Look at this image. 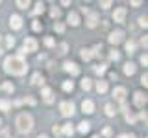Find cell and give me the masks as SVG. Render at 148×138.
<instances>
[{
    "mask_svg": "<svg viewBox=\"0 0 148 138\" xmlns=\"http://www.w3.org/2000/svg\"><path fill=\"white\" fill-rule=\"evenodd\" d=\"M80 55H82V59H83V61H89V59L92 57V52H91V50H89V48H83Z\"/></svg>",
    "mask_w": 148,
    "mask_h": 138,
    "instance_id": "obj_19",
    "label": "cell"
},
{
    "mask_svg": "<svg viewBox=\"0 0 148 138\" xmlns=\"http://www.w3.org/2000/svg\"><path fill=\"white\" fill-rule=\"evenodd\" d=\"M92 138H100V136H92Z\"/></svg>",
    "mask_w": 148,
    "mask_h": 138,
    "instance_id": "obj_49",
    "label": "cell"
},
{
    "mask_svg": "<svg viewBox=\"0 0 148 138\" xmlns=\"http://www.w3.org/2000/svg\"><path fill=\"white\" fill-rule=\"evenodd\" d=\"M72 89H74V83H72V81H65V83H63V90H65V92H71Z\"/></svg>",
    "mask_w": 148,
    "mask_h": 138,
    "instance_id": "obj_26",
    "label": "cell"
},
{
    "mask_svg": "<svg viewBox=\"0 0 148 138\" xmlns=\"http://www.w3.org/2000/svg\"><path fill=\"white\" fill-rule=\"evenodd\" d=\"M67 20H69V24H71V26H78V24H80V17H78V13H74V11L69 13Z\"/></svg>",
    "mask_w": 148,
    "mask_h": 138,
    "instance_id": "obj_13",
    "label": "cell"
},
{
    "mask_svg": "<svg viewBox=\"0 0 148 138\" xmlns=\"http://www.w3.org/2000/svg\"><path fill=\"white\" fill-rule=\"evenodd\" d=\"M45 11V4L43 2H37V6L34 9V15H39V13H43Z\"/></svg>",
    "mask_w": 148,
    "mask_h": 138,
    "instance_id": "obj_24",
    "label": "cell"
},
{
    "mask_svg": "<svg viewBox=\"0 0 148 138\" xmlns=\"http://www.w3.org/2000/svg\"><path fill=\"white\" fill-rule=\"evenodd\" d=\"M113 96L117 101H122L124 103V98H126V89L124 87H117V89H113Z\"/></svg>",
    "mask_w": 148,
    "mask_h": 138,
    "instance_id": "obj_9",
    "label": "cell"
},
{
    "mask_svg": "<svg viewBox=\"0 0 148 138\" xmlns=\"http://www.w3.org/2000/svg\"><path fill=\"white\" fill-rule=\"evenodd\" d=\"M4 68H6V72L13 74V76H22V74H26V70H28L24 59H22L21 55L6 57V61H4Z\"/></svg>",
    "mask_w": 148,
    "mask_h": 138,
    "instance_id": "obj_1",
    "label": "cell"
},
{
    "mask_svg": "<svg viewBox=\"0 0 148 138\" xmlns=\"http://www.w3.org/2000/svg\"><path fill=\"white\" fill-rule=\"evenodd\" d=\"M113 18H115V22L122 24V22L126 20V7H117L115 13H113Z\"/></svg>",
    "mask_w": 148,
    "mask_h": 138,
    "instance_id": "obj_4",
    "label": "cell"
},
{
    "mask_svg": "<svg viewBox=\"0 0 148 138\" xmlns=\"http://www.w3.org/2000/svg\"><path fill=\"white\" fill-rule=\"evenodd\" d=\"M126 52H128L130 55L135 52V43H133V41H128V43H126Z\"/></svg>",
    "mask_w": 148,
    "mask_h": 138,
    "instance_id": "obj_23",
    "label": "cell"
},
{
    "mask_svg": "<svg viewBox=\"0 0 148 138\" xmlns=\"http://www.w3.org/2000/svg\"><path fill=\"white\" fill-rule=\"evenodd\" d=\"M22 101H26V103H30V105H35V99L34 98H24Z\"/></svg>",
    "mask_w": 148,
    "mask_h": 138,
    "instance_id": "obj_43",
    "label": "cell"
},
{
    "mask_svg": "<svg viewBox=\"0 0 148 138\" xmlns=\"http://www.w3.org/2000/svg\"><path fill=\"white\" fill-rule=\"evenodd\" d=\"M95 72L102 76V74H106V64H98V66H95Z\"/></svg>",
    "mask_w": 148,
    "mask_h": 138,
    "instance_id": "obj_28",
    "label": "cell"
},
{
    "mask_svg": "<svg viewBox=\"0 0 148 138\" xmlns=\"http://www.w3.org/2000/svg\"><path fill=\"white\" fill-rule=\"evenodd\" d=\"M87 28H95L96 24H98V15L96 13H89V18H87Z\"/></svg>",
    "mask_w": 148,
    "mask_h": 138,
    "instance_id": "obj_14",
    "label": "cell"
},
{
    "mask_svg": "<svg viewBox=\"0 0 148 138\" xmlns=\"http://www.w3.org/2000/svg\"><path fill=\"white\" fill-rule=\"evenodd\" d=\"M52 131H54V135H61V129H59L58 125H54V129H52Z\"/></svg>",
    "mask_w": 148,
    "mask_h": 138,
    "instance_id": "obj_44",
    "label": "cell"
},
{
    "mask_svg": "<svg viewBox=\"0 0 148 138\" xmlns=\"http://www.w3.org/2000/svg\"><path fill=\"white\" fill-rule=\"evenodd\" d=\"M139 24H141L143 28H146V24H148V22H146V17H141V18H139Z\"/></svg>",
    "mask_w": 148,
    "mask_h": 138,
    "instance_id": "obj_38",
    "label": "cell"
},
{
    "mask_svg": "<svg viewBox=\"0 0 148 138\" xmlns=\"http://www.w3.org/2000/svg\"><path fill=\"white\" fill-rule=\"evenodd\" d=\"M141 64H145V66L148 64V57H146V53H145V55H141Z\"/></svg>",
    "mask_w": 148,
    "mask_h": 138,
    "instance_id": "obj_40",
    "label": "cell"
},
{
    "mask_svg": "<svg viewBox=\"0 0 148 138\" xmlns=\"http://www.w3.org/2000/svg\"><path fill=\"white\" fill-rule=\"evenodd\" d=\"M58 50H59V52H58L59 55H63V53H67V44H65V43H63V44H59V48H58Z\"/></svg>",
    "mask_w": 148,
    "mask_h": 138,
    "instance_id": "obj_34",
    "label": "cell"
},
{
    "mask_svg": "<svg viewBox=\"0 0 148 138\" xmlns=\"http://www.w3.org/2000/svg\"><path fill=\"white\" fill-rule=\"evenodd\" d=\"M109 6H111V2H109V0H108V2H102V4H100V7H102V9H108Z\"/></svg>",
    "mask_w": 148,
    "mask_h": 138,
    "instance_id": "obj_42",
    "label": "cell"
},
{
    "mask_svg": "<svg viewBox=\"0 0 148 138\" xmlns=\"http://www.w3.org/2000/svg\"><path fill=\"white\" fill-rule=\"evenodd\" d=\"M17 6L21 9H26V7H30V2L28 0H17Z\"/></svg>",
    "mask_w": 148,
    "mask_h": 138,
    "instance_id": "obj_27",
    "label": "cell"
},
{
    "mask_svg": "<svg viewBox=\"0 0 148 138\" xmlns=\"http://www.w3.org/2000/svg\"><path fill=\"white\" fill-rule=\"evenodd\" d=\"M78 131L83 133V135H85V133H89V131H91V123H89V122H82L80 125H78Z\"/></svg>",
    "mask_w": 148,
    "mask_h": 138,
    "instance_id": "obj_18",
    "label": "cell"
},
{
    "mask_svg": "<svg viewBox=\"0 0 148 138\" xmlns=\"http://www.w3.org/2000/svg\"><path fill=\"white\" fill-rule=\"evenodd\" d=\"M122 39H124V31H113V33L109 35V43L111 44H119V43H122Z\"/></svg>",
    "mask_w": 148,
    "mask_h": 138,
    "instance_id": "obj_7",
    "label": "cell"
},
{
    "mask_svg": "<svg viewBox=\"0 0 148 138\" xmlns=\"http://www.w3.org/2000/svg\"><path fill=\"white\" fill-rule=\"evenodd\" d=\"M139 118H141V120H145V122H146V112H141V114H139Z\"/></svg>",
    "mask_w": 148,
    "mask_h": 138,
    "instance_id": "obj_47",
    "label": "cell"
},
{
    "mask_svg": "<svg viewBox=\"0 0 148 138\" xmlns=\"http://www.w3.org/2000/svg\"><path fill=\"white\" fill-rule=\"evenodd\" d=\"M45 44L46 46H54V39H52V37H46V39H45Z\"/></svg>",
    "mask_w": 148,
    "mask_h": 138,
    "instance_id": "obj_36",
    "label": "cell"
},
{
    "mask_svg": "<svg viewBox=\"0 0 148 138\" xmlns=\"http://www.w3.org/2000/svg\"><path fill=\"white\" fill-rule=\"evenodd\" d=\"M15 46V39L13 37H6V48H13Z\"/></svg>",
    "mask_w": 148,
    "mask_h": 138,
    "instance_id": "obj_29",
    "label": "cell"
},
{
    "mask_svg": "<svg viewBox=\"0 0 148 138\" xmlns=\"http://www.w3.org/2000/svg\"><path fill=\"white\" fill-rule=\"evenodd\" d=\"M63 133H65L67 136H71L72 133H74V127L71 125V123H65V125H63Z\"/></svg>",
    "mask_w": 148,
    "mask_h": 138,
    "instance_id": "obj_22",
    "label": "cell"
},
{
    "mask_svg": "<svg viewBox=\"0 0 148 138\" xmlns=\"http://www.w3.org/2000/svg\"><path fill=\"white\" fill-rule=\"evenodd\" d=\"M59 110H61L63 116L71 118L72 114H74V105H72V103H69V101H61V103H59Z\"/></svg>",
    "mask_w": 148,
    "mask_h": 138,
    "instance_id": "obj_3",
    "label": "cell"
},
{
    "mask_svg": "<svg viewBox=\"0 0 148 138\" xmlns=\"http://www.w3.org/2000/svg\"><path fill=\"white\" fill-rule=\"evenodd\" d=\"M41 96H43V101H45V103H52V101H54V92L50 90V89H43Z\"/></svg>",
    "mask_w": 148,
    "mask_h": 138,
    "instance_id": "obj_12",
    "label": "cell"
},
{
    "mask_svg": "<svg viewBox=\"0 0 148 138\" xmlns=\"http://www.w3.org/2000/svg\"><path fill=\"white\" fill-rule=\"evenodd\" d=\"M9 107H11V103H9L8 99H2V101H0V110H9Z\"/></svg>",
    "mask_w": 148,
    "mask_h": 138,
    "instance_id": "obj_25",
    "label": "cell"
},
{
    "mask_svg": "<svg viewBox=\"0 0 148 138\" xmlns=\"http://www.w3.org/2000/svg\"><path fill=\"white\" fill-rule=\"evenodd\" d=\"M41 28H43V26H41L39 20H35L34 24H32V30H34V31H41Z\"/></svg>",
    "mask_w": 148,
    "mask_h": 138,
    "instance_id": "obj_31",
    "label": "cell"
},
{
    "mask_svg": "<svg viewBox=\"0 0 148 138\" xmlns=\"http://www.w3.org/2000/svg\"><path fill=\"white\" fill-rule=\"evenodd\" d=\"M124 74H126V76H133V74H135V64H133V63H126V64H124Z\"/></svg>",
    "mask_w": 148,
    "mask_h": 138,
    "instance_id": "obj_16",
    "label": "cell"
},
{
    "mask_svg": "<svg viewBox=\"0 0 148 138\" xmlns=\"http://www.w3.org/2000/svg\"><path fill=\"white\" fill-rule=\"evenodd\" d=\"M9 26H11L13 30H21L22 28V18L18 15H11V18H9Z\"/></svg>",
    "mask_w": 148,
    "mask_h": 138,
    "instance_id": "obj_10",
    "label": "cell"
},
{
    "mask_svg": "<svg viewBox=\"0 0 148 138\" xmlns=\"http://www.w3.org/2000/svg\"><path fill=\"white\" fill-rule=\"evenodd\" d=\"M22 50H24V52H35V50H37V41L32 39V37L24 39V46H22Z\"/></svg>",
    "mask_w": 148,
    "mask_h": 138,
    "instance_id": "obj_6",
    "label": "cell"
},
{
    "mask_svg": "<svg viewBox=\"0 0 148 138\" xmlns=\"http://www.w3.org/2000/svg\"><path fill=\"white\" fill-rule=\"evenodd\" d=\"M4 90H6V92H13V90H15V87H13L11 83H4Z\"/></svg>",
    "mask_w": 148,
    "mask_h": 138,
    "instance_id": "obj_32",
    "label": "cell"
},
{
    "mask_svg": "<svg viewBox=\"0 0 148 138\" xmlns=\"http://www.w3.org/2000/svg\"><path fill=\"white\" fill-rule=\"evenodd\" d=\"M82 110L85 114H92V112H95V103H92L91 99H83L82 101Z\"/></svg>",
    "mask_w": 148,
    "mask_h": 138,
    "instance_id": "obj_8",
    "label": "cell"
},
{
    "mask_svg": "<svg viewBox=\"0 0 148 138\" xmlns=\"http://www.w3.org/2000/svg\"><path fill=\"white\" fill-rule=\"evenodd\" d=\"M141 83H143V85H148V76H146V74H143V76H141Z\"/></svg>",
    "mask_w": 148,
    "mask_h": 138,
    "instance_id": "obj_37",
    "label": "cell"
},
{
    "mask_svg": "<svg viewBox=\"0 0 148 138\" xmlns=\"http://www.w3.org/2000/svg\"><path fill=\"white\" fill-rule=\"evenodd\" d=\"M32 83H34V85H43V83H45V77L41 76L39 72H37V74H34V76H32Z\"/></svg>",
    "mask_w": 148,
    "mask_h": 138,
    "instance_id": "obj_17",
    "label": "cell"
},
{
    "mask_svg": "<svg viewBox=\"0 0 148 138\" xmlns=\"http://www.w3.org/2000/svg\"><path fill=\"white\" fill-rule=\"evenodd\" d=\"M126 122L128 123H135V116H133V114H130V112H126Z\"/></svg>",
    "mask_w": 148,
    "mask_h": 138,
    "instance_id": "obj_35",
    "label": "cell"
},
{
    "mask_svg": "<svg viewBox=\"0 0 148 138\" xmlns=\"http://www.w3.org/2000/svg\"><path fill=\"white\" fill-rule=\"evenodd\" d=\"M0 123H2V120H0Z\"/></svg>",
    "mask_w": 148,
    "mask_h": 138,
    "instance_id": "obj_50",
    "label": "cell"
},
{
    "mask_svg": "<svg viewBox=\"0 0 148 138\" xmlns=\"http://www.w3.org/2000/svg\"><path fill=\"white\" fill-rule=\"evenodd\" d=\"M96 90H98V94H104V92H108V81H96Z\"/></svg>",
    "mask_w": 148,
    "mask_h": 138,
    "instance_id": "obj_15",
    "label": "cell"
},
{
    "mask_svg": "<svg viewBox=\"0 0 148 138\" xmlns=\"http://www.w3.org/2000/svg\"><path fill=\"white\" fill-rule=\"evenodd\" d=\"M119 138H135V136H133V135H120Z\"/></svg>",
    "mask_w": 148,
    "mask_h": 138,
    "instance_id": "obj_46",
    "label": "cell"
},
{
    "mask_svg": "<svg viewBox=\"0 0 148 138\" xmlns=\"http://www.w3.org/2000/svg\"><path fill=\"white\" fill-rule=\"evenodd\" d=\"M50 15H52L54 18H58L59 15H61V11H59V9H58V7H52V11H50Z\"/></svg>",
    "mask_w": 148,
    "mask_h": 138,
    "instance_id": "obj_33",
    "label": "cell"
},
{
    "mask_svg": "<svg viewBox=\"0 0 148 138\" xmlns=\"http://www.w3.org/2000/svg\"><path fill=\"white\" fill-rule=\"evenodd\" d=\"M37 138H48V136H46V135H39V136H37Z\"/></svg>",
    "mask_w": 148,
    "mask_h": 138,
    "instance_id": "obj_48",
    "label": "cell"
},
{
    "mask_svg": "<svg viewBox=\"0 0 148 138\" xmlns=\"http://www.w3.org/2000/svg\"><path fill=\"white\" fill-rule=\"evenodd\" d=\"M17 129L21 133H30L32 129H34V118L30 116V114L22 112L17 116Z\"/></svg>",
    "mask_w": 148,
    "mask_h": 138,
    "instance_id": "obj_2",
    "label": "cell"
},
{
    "mask_svg": "<svg viewBox=\"0 0 148 138\" xmlns=\"http://www.w3.org/2000/svg\"><path fill=\"white\" fill-rule=\"evenodd\" d=\"M133 103H135V107L143 109L146 105V96L143 94V92H135V94H133Z\"/></svg>",
    "mask_w": 148,
    "mask_h": 138,
    "instance_id": "obj_5",
    "label": "cell"
},
{
    "mask_svg": "<svg viewBox=\"0 0 148 138\" xmlns=\"http://www.w3.org/2000/svg\"><path fill=\"white\" fill-rule=\"evenodd\" d=\"M106 114H108V116H115V114H117V110H115V107L111 103L106 105Z\"/></svg>",
    "mask_w": 148,
    "mask_h": 138,
    "instance_id": "obj_21",
    "label": "cell"
},
{
    "mask_svg": "<svg viewBox=\"0 0 148 138\" xmlns=\"http://www.w3.org/2000/svg\"><path fill=\"white\" fill-rule=\"evenodd\" d=\"M91 87H92L91 79H89V77H83V79H82V89H83V90H89Z\"/></svg>",
    "mask_w": 148,
    "mask_h": 138,
    "instance_id": "obj_20",
    "label": "cell"
},
{
    "mask_svg": "<svg viewBox=\"0 0 148 138\" xmlns=\"http://www.w3.org/2000/svg\"><path fill=\"white\" fill-rule=\"evenodd\" d=\"M102 135H104V136H111V129H109V127H106L104 131H102Z\"/></svg>",
    "mask_w": 148,
    "mask_h": 138,
    "instance_id": "obj_41",
    "label": "cell"
},
{
    "mask_svg": "<svg viewBox=\"0 0 148 138\" xmlns=\"http://www.w3.org/2000/svg\"><path fill=\"white\" fill-rule=\"evenodd\" d=\"M141 4H143L141 0H133V2H132V6H135V7H137V6H141Z\"/></svg>",
    "mask_w": 148,
    "mask_h": 138,
    "instance_id": "obj_45",
    "label": "cell"
},
{
    "mask_svg": "<svg viewBox=\"0 0 148 138\" xmlns=\"http://www.w3.org/2000/svg\"><path fill=\"white\" fill-rule=\"evenodd\" d=\"M63 30H65V26L61 24V22H58V24H56V31H59V33H61Z\"/></svg>",
    "mask_w": 148,
    "mask_h": 138,
    "instance_id": "obj_39",
    "label": "cell"
},
{
    "mask_svg": "<svg viewBox=\"0 0 148 138\" xmlns=\"http://www.w3.org/2000/svg\"><path fill=\"white\" fill-rule=\"evenodd\" d=\"M109 57H111V59H113V61H119V59H120V53L117 52V50H111V53H109Z\"/></svg>",
    "mask_w": 148,
    "mask_h": 138,
    "instance_id": "obj_30",
    "label": "cell"
},
{
    "mask_svg": "<svg viewBox=\"0 0 148 138\" xmlns=\"http://www.w3.org/2000/svg\"><path fill=\"white\" fill-rule=\"evenodd\" d=\"M65 70H67L69 74H72V76L80 74V68H78V64H76V63H71V61L65 63Z\"/></svg>",
    "mask_w": 148,
    "mask_h": 138,
    "instance_id": "obj_11",
    "label": "cell"
}]
</instances>
